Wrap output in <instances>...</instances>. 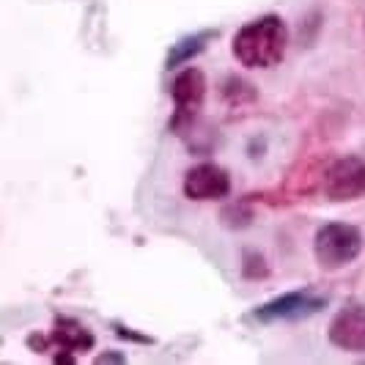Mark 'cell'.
<instances>
[{
	"label": "cell",
	"mask_w": 365,
	"mask_h": 365,
	"mask_svg": "<svg viewBox=\"0 0 365 365\" xmlns=\"http://www.w3.org/2000/svg\"><path fill=\"white\" fill-rule=\"evenodd\" d=\"M286 47H289V28L277 14H267L247 22L245 28H239L231 41L234 58L247 69L277 66L280 58L286 55Z\"/></svg>",
	"instance_id": "cell-1"
},
{
	"label": "cell",
	"mask_w": 365,
	"mask_h": 365,
	"mask_svg": "<svg viewBox=\"0 0 365 365\" xmlns=\"http://www.w3.org/2000/svg\"><path fill=\"white\" fill-rule=\"evenodd\" d=\"M53 346H58V351H88L93 346V332L86 324H80L77 319L69 316H58L53 324Z\"/></svg>",
	"instance_id": "cell-8"
},
{
	"label": "cell",
	"mask_w": 365,
	"mask_h": 365,
	"mask_svg": "<svg viewBox=\"0 0 365 365\" xmlns=\"http://www.w3.org/2000/svg\"><path fill=\"white\" fill-rule=\"evenodd\" d=\"M329 344L341 351L365 354V305H346L329 324Z\"/></svg>",
	"instance_id": "cell-7"
},
{
	"label": "cell",
	"mask_w": 365,
	"mask_h": 365,
	"mask_svg": "<svg viewBox=\"0 0 365 365\" xmlns=\"http://www.w3.org/2000/svg\"><path fill=\"white\" fill-rule=\"evenodd\" d=\"M212 38V31H206V34H198V36H187L182 38L170 53H168V61H165V66L168 69H176V66H182L184 61H190L192 55H198L206 50V41Z\"/></svg>",
	"instance_id": "cell-9"
},
{
	"label": "cell",
	"mask_w": 365,
	"mask_h": 365,
	"mask_svg": "<svg viewBox=\"0 0 365 365\" xmlns=\"http://www.w3.org/2000/svg\"><path fill=\"white\" fill-rule=\"evenodd\" d=\"M324 297L313 292H289L280 294L277 299L261 305L256 311V319L261 322H294V319H305L324 308Z\"/></svg>",
	"instance_id": "cell-6"
},
{
	"label": "cell",
	"mask_w": 365,
	"mask_h": 365,
	"mask_svg": "<svg viewBox=\"0 0 365 365\" xmlns=\"http://www.w3.org/2000/svg\"><path fill=\"white\" fill-rule=\"evenodd\" d=\"M237 93V99L234 102H253L256 99V91H253V86L250 83H245V80H239V77H231L228 80V86H225V99H231Z\"/></svg>",
	"instance_id": "cell-10"
},
{
	"label": "cell",
	"mask_w": 365,
	"mask_h": 365,
	"mask_svg": "<svg viewBox=\"0 0 365 365\" xmlns=\"http://www.w3.org/2000/svg\"><path fill=\"white\" fill-rule=\"evenodd\" d=\"M324 195L332 203L357 201L365 195V160L363 157H341L324 173Z\"/></svg>",
	"instance_id": "cell-4"
},
{
	"label": "cell",
	"mask_w": 365,
	"mask_h": 365,
	"mask_svg": "<svg viewBox=\"0 0 365 365\" xmlns=\"http://www.w3.org/2000/svg\"><path fill=\"white\" fill-rule=\"evenodd\" d=\"M96 363H124V357L121 354H99Z\"/></svg>",
	"instance_id": "cell-11"
},
{
	"label": "cell",
	"mask_w": 365,
	"mask_h": 365,
	"mask_svg": "<svg viewBox=\"0 0 365 365\" xmlns=\"http://www.w3.org/2000/svg\"><path fill=\"white\" fill-rule=\"evenodd\" d=\"M231 192V176L215 163L192 165L184 176V195L190 201H222Z\"/></svg>",
	"instance_id": "cell-5"
},
{
	"label": "cell",
	"mask_w": 365,
	"mask_h": 365,
	"mask_svg": "<svg viewBox=\"0 0 365 365\" xmlns=\"http://www.w3.org/2000/svg\"><path fill=\"white\" fill-rule=\"evenodd\" d=\"M170 99H173V121L170 127L176 132H184L195 118H198V110L203 108V99H206V74L198 66H190L173 77L170 83Z\"/></svg>",
	"instance_id": "cell-3"
},
{
	"label": "cell",
	"mask_w": 365,
	"mask_h": 365,
	"mask_svg": "<svg viewBox=\"0 0 365 365\" xmlns=\"http://www.w3.org/2000/svg\"><path fill=\"white\" fill-rule=\"evenodd\" d=\"M363 231L351 222H327L313 237V256L322 269H344L363 253Z\"/></svg>",
	"instance_id": "cell-2"
}]
</instances>
